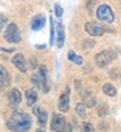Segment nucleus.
I'll list each match as a JSON object with an SVG mask.
<instances>
[{
    "label": "nucleus",
    "instance_id": "ddd939ff",
    "mask_svg": "<svg viewBox=\"0 0 121 132\" xmlns=\"http://www.w3.org/2000/svg\"><path fill=\"white\" fill-rule=\"evenodd\" d=\"M82 96H83V103H84L87 107H92V106H95L96 99H95V96H94L88 90L82 91Z\"/></svg>",
    "mask_w": 121,
    "mask_h": 132
},
{
    "label": "nucleus",
    "instance_id": "0eeeda50",
    "mask_svg": "<svg viewBox=\"0 0 121 132\" xmlns=\"http://www.w3.org/2000/svg\"><path fill=\"white\" fill-rule=\"evenodd\" d=\"M67 123H66V119L64 116L59 115V114H54L53 115V119H51V123H50V127L54 132H63Z\"/></svg>",
    "mask_w": 121,
    "mask_h": 132
},
{
    "label": "nucleus",
    "instance_id": "f3484780",
    "mask_svg": "<svg viewBox=\"0 0 121 132\" xmlns=\"http://www.w3.org/2000/svg\"><path fill=\"white\" fill-rule=\"evenodd\" d=\"M103 91L107 95H109V96H115L116 95V87L113 85H111V83H105L103 86Z\"/></svg>",
    "mask_w": 121,
    "mask_h": 132
},
{
    "label": "nucleus",
    "instance_id": "9b49d317",
    "mask_svg": "<svg viewBox=\"0 0 121 132\" xmlns=\"http://www.w3.org/2000/svg\"><path fill=\"white\" fill-rule=\"evenodd\" d=\"M45 24H46V17L43 15H37L34 19L32 20L30 28L33 30H40V29H42L43 27H45Z\"/></svg>",
    "mask_w": 121,
    "mask_h": 132
},
{
    "label": "nucleus",
    "instance_id": "f03ea898",
    "mask_svg": "<svg viewBox=\"0 0 121 132\" xmlns=\"http://www.w3.org/2000/svg\"><path fill=\"white\" fill-rule=\"evenodd\" d=\"M32 83L37 89H41L43 93L49 91V83H48V70L45 66L40 68V73H36L32 75Z\"/></svg>",
    "mask_w": 121,
    "mask_h": 132
},
{
    "label": "nucleus",
    "instance_id": "c85d7f7f",
    "mask_svg": "<svg viewBox=\"0 0 121 132\" xmlns=\"http://www.w3.org/2000/svg\"><path fill=\"white\" fill-rule=\"evenodd\" d=\"M36 48H37V49H45L46 45H43V44H42V45H36Z\"/></svg>",
    "mask_w": 121,
    "mask_h": 132
},
{
    "label": "nucleus",
    "instance_id": "6e6552de",
    "mask_svg": "<svg viewBox=\"0 0 121 132\" xmlns=\"http://www.w3.org/2000/svg\"><path fill=\"white\" fill-rule=\"evenodd\" d=\"M69 93H70V89H69V87H66V93L62 94L61 98H59L58 108L61 110L62 112L69 111V108H70V98H69Z\"/></svg>",
    "mask_w": 121,
    "mask_h": 132
},
{
    "label": "nucleus",
    "instance_id": "b1692460",
    "mask_svg": "<svg viewBox=\"0 0 121 132\" xmlns=\"http://www.w3.org/2000/svg\"><path fill=\"white\" fill-rule=\"evenodd\" d=\"M72 62L80 66V65L83 63V58H82L80 56H76V54H75V56H74V58H72Z\"/></svg>",
    "mask_w": 121,
    "mask_h": 132
},
{
    "label": "nucleus",
    "instance_id": "dca6fc26",
    "mask_svg": "<svg viewBox=\"0 0 121 132\" xmlns=\"http://www.w3.org/2000/svg\"><path fill=\"white\" fill-rule=\"evenodd\" d=\"M25 96H26V103H28V106H33L36 102H37V91L34 90V89H29V90H26V93H25Z\"/></svg>",
    "mask_w": 121,
    "mask_h": 132
},
{
    "label": "nucleus",
    "instance_id": "cd10ccee",
    "mask_svg": "<svg viewBox=\"0 0 121 132\" xmlns=\"http://www.w3.org/2000/svg\"><path fill=\"white\" fill-rule=\"evenodd\" d=\"M109 75H111V78H116V75H117V71H115V70L109 71Z\"/></svg>",
    "mask_w": 121,
    "mask_h": 132
},
{
    "label": "nucleus",
    "instance_id": "9d476101",
    "mask_svg": "<svg viewBox=\"0 0 121 132\" xmlns=\"http://www.w3.org/2000/svg\"><path fill=\"white\" fill-rule=\"evenodd\" d=\"M12 63L16 66V68H17L20 71H23V73H25V71L28 70V65H26V61H25L24 56H23L21 53L16 54V56L12 58Z\"/></svg>",
    "mask_w": 121,
    "mask_h": 132
},
{
    "label": "nucleus",
    "instance_id": "f8f14e48",
    "mask_svg": "<svg viewBox=\"0 0 121 132\" xmlns=\"http://www.w3.org/2000/svg\"><path fill=\"white\" fill-rule=\"evenodd\" d=\"M64 44V28L62 23H57V45L62 48Z\"/></svg>",
    "mask_w": 121,
    "mask_h": 132
},
{
    "label": "nucleus",
    "instance_id": "a211bd4d",
    "mask_svg": "<svg viewBox=\"0 0 121 132\" xmlns=\"http://www.w3.org/2000/svg\"><path fill=\"white\" fill-rule=\"evenodd\" d=\"M86 108H87V106L84 103H78V104H76L75 111H76V114H78L80 118H84L86 116Z\"/></svg>",
    "mask_w": 121,
    "mask_h": 132
},
{
    "label": "nucleus",
    "instance_id": "1a4fd4ad",
    "mask_svg": "<svg viewBox=\"0 0 121 132\" xmlns=\"http://www.w3.org/2000/svg\"><path fill=\"white\" fill-rule=\"evenodd\" d=\"M11 85V75L4 66L0 65V89L4 90Z\"/></svg>",
    "mask_w": 121,
    "mask_h": 132
},
{
    "label": "nucleus",
    "instance_id": "a878e982",
    "mask_svg": "<svg viewBox=\"0 0 121 132\" xmlns=\"http://www.w3.org/2000/svg\"><path fill=\"white\" fill-rule=\"evenodd\" d=\"M36 66H37V61H36L34 58H30V68H32V69H34Z\"/></svg>",
    "mask_w": 121,
    "mask_h": 132
},
{
    "label": "nucleus",
    "instance_id": "7ed1b4c3",
    "mask_svg": "<svg viewBox=\"0 0 121 132\" xmlns=\"http://www.w3.org/2000/svg\"><path fill=\"white\" fill-rule=\"evenodd\" d=\"M96 17L100 21L107 23V24H112L115 21L113 11L111 9V7L107 5V4H101V5L97 7V9H96Z\"/></svg>",
    "mask_w": 121,
    "mask_h": 132
},
{
    "label": "nucleus",
    "instance_id": "2eb2a0df",
    "mask_svg": "<svg viewBox=\"0 0 121 132\" xmlns=\"http://www.w3.org/2000/svg\"><path fill=\"white\" fill-rule=\"evenodd\" d=\"M34 114H36V116L38 118V122L41 123V124H45L46 123V120H48V112H46V110L45 108H42V107H36L34 110Z\"/></svg>",
    "mask_w": 121,
    "mask_h": 132
},
{
    "label": "nucleus",
    "instance_id": "aec40b11",
    "mask_svg": "<svg viewBox=\"0 0 121 132\" xmlns=\"http://www.w3.org/2000/svg\"><path fill=\"white\" fill-rule=\"evenodd\" d=\"M82 132H95V128L91 123H84L82 127Z\"/></svg>",
    "mask_w": 121,
    "mask_h": 132
},
{
    "label": "nucleus",
    "instance_id": "5701e85b",
    "mask_svg": "<svg viewBox=\"0 0 121 132\" xmlns=\"http://www.w3.org/2000/svg\"><path fill=\"white\" fill-rule=\"evenodd\" d=\"M99 115H100V116H104V115H107L108 114V107L105 106V104H103L101 107H100V110H99Z\"/></svg>",
    "mask_w": 121,
    "mask_h": 132
},
{
    "label": "nucleus",
    "instance_id": "4468645a",
    "mask_svg": "<svg viewBox=\"0 0 121 132\" xmlns=\"http://www.w3.org/2000/svg\"><path fill=\"white\" fill-rule=\"evenodd\" d=\"M20 102H21V93L17 89H13L9 95V103H11V106L17 107L20 104Z\"/></svg>",
    "mask_w": 121,
    "mask_h": 132
},
{
    "label": "nucleus",
    "instance_id": "c756f323",
    "mask_svg": "<svg viewBox=\"0 0 121 132\" xmlns=\"http://www.w3.org/2000/svg\"><path fill=\"white\" fill-rule=\"evenodd\" d=\"M36 132H45V131H43V129H41V128H40V129H37Z\"/></svg>",
    "mask_w": 121,
    "mask_h": 132
},
{
    "label": "nucleus",
    "instance_id": "39448f33",
    "mask_svg": "<svg viewBox=\"0 0 121 132\" xmlns=\"http://www.w3.org/2000/svg\"><path fill=\"white\" fill-rule=\"evenodd\" d=\"M4 37L8 42L11 44H17L21 41V35H20V30H18V27L15 24V23H11L8 24L7 27V30L4 33Z\"/></svg>",
    "mask_w": 121,
    "mask_h": 132
},
{
    "label": "nucleus",
    "instance_id": "6ab92c4d",
    "mask_svg": "<svg viewBox=\"0 0 121 132\" xmlns=\"http://www.w3.org/2000/svg\"><path fill=\"white\" fill-rule=\"evenodd\" d=\"M55 42V29H54V21L53 17H50V45Z\"/></svg>",
    "mask_w": 121,
    "mask_h": 132
},
{
    "label": "nucleus",
    "instance_id": "20e7f679",
    "mask_svg": "<svg viewBox=\"0 0 121 132\" xmlns=\"http://www.w3.org/2000/svg\"><path fill=\"white\" fill-rule=\"evenodd\" d=\"M115 54L111 50H103L100 53H97L95 56V63L99 66V68H105L115 60Z\"/></svg>",
    "mask_w": 121,
    "mask_h": 132
},
{
    "label": "nucleus",
    "instance_id": "423d86ee",
    "mask_svg": "<svg viewBox=\"0 0 121 132\" xmlns=\"http://www.w3.org/2000/svg\"><path fill=\"white\" fill-rule=\"evenodd\" d=\"M84 29H86V32L88 33V35H91V36H103L105 32H108L109 29L108 28H105L104 25H101V24H97V23H87L86 25H84Z\"/></svg>",
    "mask_w": 121,
    "mask_h": 132
},
{
    "label": "nucleus",
    "instance_id": "bb28decb",
    "mask_svg": "<svg viewBox=\"0 0 121 132\" xmlns=\"http://www.w3.org/2000/svg\"><path fill=\"white\" fill-rule=\"evenodd\" d=\"M74 56H75V52H74V50H70V52H69V60H70V61H72Z\"/></svg>",
    "mask_w": 121,
    "mask_h": 132
},
{
    "label": "nucleus",
    "instance_id": "393cba45",
    "mask_svg": "<svg viewBox=\"0 0 121 132\" xmlns=\"http://www.w3.org/2000/svg\"><path fill=\"white\" fill-rule=\"evenodd\" d=\"M83 46L84 48H94L95 46V42L94 41H84L83 42Z\"/></svg>",
    "mask_w": 121,
    "mask_h": 132
},
{
    "label": "nucleus",
    "instance_id": "4be33fe9",
    "mask_svg": "<svg viewBox=\"0 0 121 132\" xmlns=\"http://www.w3.org/2000/svg\"><path fill=\"white\" fill-rule=\"evenodd\" d=\"M7 21H8L7 16H5V15H3V13H0V30H2V29L4 28V25L7 24Z\"/></svg>",
    "mask_w": 121,
    "mask_h": 132
},
{
    "label": "nucleus",
    "instance_id": "f257e3e1",
    "mask_svg": "<svg viewBox=\"0 0 121 132\" xmlns=\"http://www.w3.org/2000/svg\"><path fill=\"white\" fill-rule=\"evenodd\" d=\"M7 126L11 131L15 132H25L32 127V120L28 114L24 112H15L11 119L7 122Z\"/></svg>",
    "mask_w": 121,
    "mask_h": 132
},
{
    "label": "nucleus",
    "instance_id": "412c9836",
    "mask_svg": "<svg viewBox=\"0 0 121 132\" xmlns=\"http://www.w3.org/2000/svg\"><path fill=\"white\" fill-rule=\"evenodd\" d=\"M54 13H55L57 17H61L63 15V8L59 4H55V5H54Z\"/></svg>",
    "mask_w": 121,
    "mask_h": 132
}]
</instances>
